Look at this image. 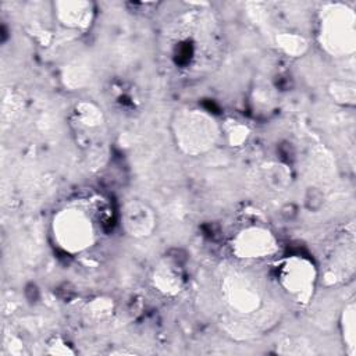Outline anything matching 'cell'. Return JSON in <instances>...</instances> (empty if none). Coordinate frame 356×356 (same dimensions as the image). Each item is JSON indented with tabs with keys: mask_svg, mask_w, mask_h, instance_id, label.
I'll list each match as a JSON object with an SVG mask.
<instances>
[{
	"mask_svg": "<svg viewBox=\"0 0 356 356\" xmlns=\"http://www.w3.org/2000/svg\"><path fill=\"white\" fill-rule=\"evenodd\" d=\"M324 194L317 187H308L303 194V206L310 213H317L324 205Z\"/></svg>",
	"mask_w": 356,
	"mask_h": 356,
	"instance_id": "6da1fadb",
	"label": "cell"
},
{
	"mask_svg": "<svg viewBox=\"0 0 356 356\" xmlns=\"http://www.w3.org/2000/svg\"><path fill=\"white\" fill-rule=\"evenodd\" d=\"M281 214L284 216L287 220H292L293 217L298 216V212H296V209H295L293 205H287L284 209L281 210Z\"/></svg>",
	"mask_w": 356,
	"mask_h": 356,
	"instance_id": "7a4b0ae2",
	"label": "cell"
}]
</instances>
